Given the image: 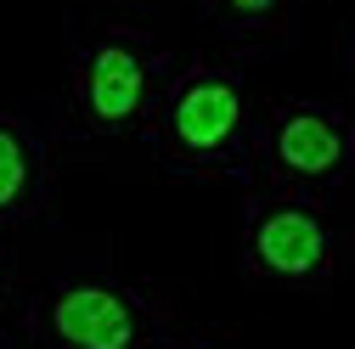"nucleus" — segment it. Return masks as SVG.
I'll return each mask as SVG.
<instances>
[{
  "label": "nucleus",
  "instance_id": "9",
  "mask_svg": "<svg viewBox=\"0 0 355 349\" xmlns=\"http://www.w3.org/2000/svg\"><path fill=\"white\" fill-rule=\"evenodd\" d=\"M12 310H17V282H12L6 248H0V349H17V343H12Z\"/></svg>",
  "mask_w": 355,
  "mask_h": 349
},
{
  "label": "nucleus",
  "instance_id": "2",
  "mask_svg": "<svg viewBox=\"0 0 355 349\" xmlns=\"http://www.w3.org/2000/svg\"><path fill=\"white\" fill-rule=\"evenodd\" d=\"M175 51L141 23H102L68 51V129L73 141H130L141 136L169 73Z\"/></svg>",
  "mask_w": 355,
  "mask_h": 349
},
{
  "label": "nucleus",
  "instance_id": "10",
  "mask_svg": "<svg viewBox=\"0 0 355 349\" xmlns=\"http://www.w3.org/2000/svg\"><path fill=\"white\" fill-rule=\"evenodd\" d=\"M344 73H349V84H355V28H349V39H344Z\"/></svg>",
  "mask_w": 355,
  "mask_h": 349
},
{
  "label": "nucleus",
  "instance_id": "5",
  "mask_svg": "<svg viewBox=\"0 0 355 349\" xmlns=\"http://www.w3.org/2000/svg\"><path fill=\"white\" fill-rule=\"evenodd\" d=\"M254 174L277 192H310L333 203V192L355 181V113L304 96L265 102Z\"/></svg>",
  "mask_w": 355,
  "mask_h": 349
},
{
  "label": "nucleus",
  "instance_id": "4",
  "mask_svg": "<svg viewBox=\"0 0 355 349\" xmlns=\"http://www.w3.org/2000/svg\"><path fill=\"white\" fill-rule=\"evenodd\" d=\"M169 310L147 282H124L102 271H68L40 282L23 298L28 349H158Z\"/></svg>",
  "mask_w": 355,
  "mask_h": 349
},
{
  "label": "nucleus",
  "instance_id": "8",
  "mask_svg": "<svg viewBox=\"0 0 355 349\" xmlns=\"http://www.w3.org/2000/svg\"><path fill=\"white\" fill-rule=\"evenodd\" d=\"M158 349H243V338L226 327H169Z\"/></svg>",
  "mask_w": 355,
  "mask_h": 349
},
{
  "label": "nucleus",
  "instance_id": "7",
  "mask_svg": "<svg viewBox=\"0 0 355 349\" xmlns=\"http://www.w3.org/2000/svg\"><path fill=\"white\" fill-rule=\"evenodd\" d=\"M304 0H203V23L220 39H288Z\"/></svg>",
  "mask_w": 355,
  "mask_h": 349
},
{
  "label": "nucleus",
  "instance_id": "1",
  "mask_svg": "<svg viewBox=\"0 0 355 349\" xmlns=\"http://www.w3.org/2000/svg\"><path fill=\"white\" fill-rule=\"evenodd\" d=\"M141 136L175 181H248L259 147L248 73L226 57H187L169 73Z\"/></svg>",
  "mask_w": 355,
  "mask_h": 349
},
{
  "label": "nucleus",
  "instance_id": "6",
  "mask_svg": "<svg viewBox=\"0 0 355 349\" xmlns=\"http://www.w3.org/2000/svg\"><path fill=\"white\" fill-rule=\"evenodd\" d=\"M51 181H57V163L40 124L0 107V237L34 226L51 208Z\"/></svg>",
  "mask_w": 355,
  "mask_h": 349
},
{
  "label": "nucleus",
  "instance_id": "3",
  "mask_svg": "<svg viewBox=\"0 0 355 349\" xmlns=\"http://www.w3.org/2000/svg\"><path fill=\"white\" fill-rule=\"evenodd\" d=\"M237 265L248 282L277 293H316L344 276L349 231L327 197L248 186L237 208Z\"/></svg>",
  "mask_w": 355,
  "mask_h": 349
}]
</instances>
